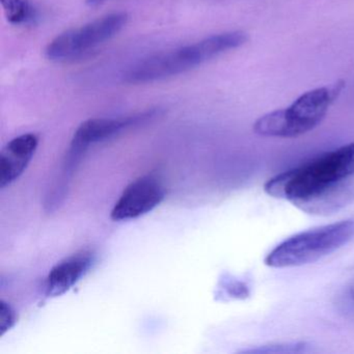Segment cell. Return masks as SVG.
Listing matches in <instances>:
<instances>
[{"instance_id": "cell-1", "label": "cell", "mask_w": 354, "mask_h": 354, "mask_svg": "<svg viewBox=\"0 0 354 354\" xmlns=\"http://www.w3.org/2000/svg\"><path fill=\"white\" fill-rule=\"evenodd\" d=\"M350 158V144L324 153L271 178L265 183V192L272 198L288 201L308 214L337 212L352 196Z\"/></svg>"}, {"instance_id": "cell-2", "label": "cell", "mask_w": 354, "mask_h": 354, "mask_svg": "<svg viewBox=\"0 0 354 354\" xmlns=\"http://www.w3.org/2000/svg\"><path fill=\"white\" fill-rule=\"evenodd\" d=\"M243 32H230L209 37L200 42L140 59L124 72L126 84H147L179 75L198 67L225 51L238 48L248 41Z\"/></svg>"}, {"instance_id": "cell-3", "label": "cell", "mask_w": 354, "mask_h": 354, "mask_svg": "<svg viewBox=\"0 0 354 354\" xmlns=\"http://www.w3.org/2000/svg\"><path fill=\"white\" fill-rule=\"evenodd\" d=\"M344 86L345 82L339 80L329 88L304 93L288 109L272 111L257 120L254 133L268 138H292L312 131L323 121Z\"/></svg>"}, {"instance_id": "cell-4", "label": "cell", "mask_w": 354, "mask_h": 354, "mask_svg": "<svg viewBox=\"0 0 354 354\" xmlns=\"http://www.w3.org/2000/svg\"><path fill=\"white\" fill-rule=\"evenodd\" d=\"M354 238V219L313 227L277 244L265 258L271 268H292L317 262L349 243Z\"/></svg>"}, {"instance_id": "cell-5", "label": "cell", "mask_w": 354, "mask_h": 354, "mask_svg": "<svg viewBox=\"0 0 354 354\" xmlns=\"http://www.w3.org/2000/svg\"><path fill=\"white\" fill-rule=\"evenodd\" d=\"M129 16L125 12L109 14L80 28L68 30L57 36L46 47L45 55L50 61L76 59L100 46L119 34Z\"/></svg>"}, {"instance_id": "cell-6", "label": "cell", "mask_w": 354, "mask_h": 354, "mask_svg": "<svg viewBox=\"0 0 354 354\" xmlns=\"http://www.w3.org/2000/svg\"><path fill=\"white\" fill-rule=\"evenodd\" d=\"M165 198L162 182L153 175L142 176L125 188L111 210V219L122 221L138 218L154 210Z\"/></svg>"}, {"instance_id": "cell-7", "label": "cell", "mask_w": 354, "mask_h": 354, "mask_svg": "<svg viewBox=\"0 0 354 354\" xmlns=\"http://www.w3.org/2000/svg\"><path fill=\"white\" fill-rule=\"evenodd\" d=\"M159 115L160 109H151L129 117L88 120L76 130L71 147L86 152L90 145L109 140L124 130L147 123Z\"/></svg>"}, {"instance_id": "cell-8", "label": "cell", "mask_w": 354, "mask_h": 354, "mask_svg": "<svg viewBox=\"0 0 354 354\" xmlns=\"http://www.w3.org/2000/svg\"><path fill=\"white\" fill-rule=\"evenodd\" d=\"M95 254L91 250H80L55 265L45 283L46 297H57L69 291L94 264Z\"/></svg>"}, {"instance_id": "cell-9", "label": "cell", "mask_w": 354, "mask_h": 354, "mask_svg": "<svg viewBox=\"0 0 354 354\" xmlns=\"http://www.w3.org/2000/svg\"><path fill=\"white\" fill-rule=\"evenodd\" d=\"M39 138L22 134L12 140L0 153V187H7L24 173L38 148Z\"/></svg>"}, {"instance_id": "cell-10", "label": "cell", "mask_w": 354, "mask_h": 354, "mask_svg": "<svg viewBox=\"0 0 354 354\" xmlns=\"http://www.w3.org/2000/svg\"><path fill=\"white\" fill-rule=\"evenodd\" d=\"M6 17L14 26H30L38 19V12L30 0H0Z\"/></svg>"}, {"instance_id": "cell-11", "label": "cell", "mask_w": 354, "mask_h": 354, "mask_svg": "<svg viewBox=\"0 0 354 354\" xmlns=\"http://www.w3.org/2000/svg\"><path fill=\"white\" fill-rule=\"evenodd\" d=\"M312 351L310 344L304 341L279 342L264 344L244 349L242 353L248 354H299Z\"/></svg>"}, {"instance_id": "cell-12", "label": "cell", "mask_w": 354, "mask_h": 354, "mask_svg": "<svg viewBox=\"0 0 354 354\" xmlns=\"http://www.w3.org/2000/svg\"><path fill=\"white\" fill-rule=\"evenodd\" d=\"M223 291L234 299H245L250 295V287L245 281L227 277L223 281Z\"/></svg>"}, {"instance_id": "cell-13", "label": "cell", "mask_w": 354, "mask_h": 354, "mask_svg": "<svg viewBox=\"0 0 354 354\" xmlns=\"http://www.w3.org/2000/svg\"><path fill=\"white\" fill-rule=\"evenodd\" d=\"M17 314L14 308L5 300L0 301V337H3L7 331L15 325Z\"/></svg>"}, {"instance_id": "cell-14", "label": "cell", "mask_w": 354, "mask_h": 354, "mask_svg": "<svg viewBox=\"0 0 354 354\" xmlns=\"http://www.w3.org/2000/svg\"><path fill=\"white\" fill-rule=\"evenodd\" d=\"M351 146V158H350L349 171L351 176H354V142L350 144Z\"/></svg>"}, {"instance_id": "cell-15", "label": "cell", "mask_w": 354, "mask_h": 354, "mask_svg": "<svg viewBox=\"0 0 354 354\" xmlns=\"http://www.w3.org/2000/svg\"><path fill=\"white\" fill-rule=\"evenodd\" d=\"M107 0H86V5L90 6V7H97V6L102 5Z\"/></svg>"}]
</instances>
